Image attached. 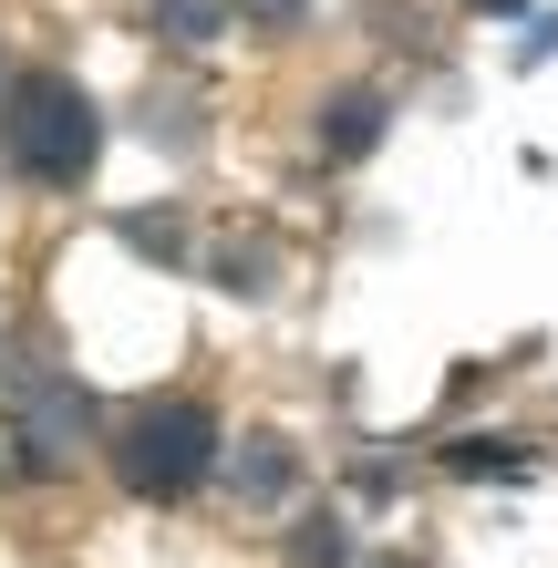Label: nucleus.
I'll list each match as a JSON object with an SVG mask.
<instances>
[{
	"label": "nucleus",
	"mask_w": 558,
	"mask_h": 568,
	"mask_svg": "<svg viewBox=\"0 0 558 568\" xmlns=\"http://www.w3.org/2000/svg\"><path fill=\"white\" fill-rule=\"evenodd\" d=\"M0 145L31 186H83L93 165H104V114H93V93L73 73H52V62H31V73L0 93Z\"/></svg>",
	"instance_id": "f257e3e1"
},
{
	"label": "nucleus",
	"mask_w": 558,
	"mask_h": 568,
	"mask_svg": "<svg viewBox=\"0 0 558 568\" xmlns=\"http://www.w3.org/2000/svg\"><path fill=\"white\" fill-rule=\"evenodd\" d=\"M207 465H217V414L196 393H155L114 424V476L135 496H186V486H207Z\"/></svg>",
	"instance_id": "f03ea898"
},
{
	"label": "nucleus",
	"mask_w": 558,
	"mask_h": 568,
	"mask_svg": "<svg viewBox=\"0 0 558 568\" xmlns=\"http://www.w3.org/2000/svg\"><path fill=\"white\" fill-rule=\"evenodd\" d=\"M373 135H383V93H332V114H321V155H373Z\"/></svg>",
	"instance_id": "7ed1b4c3"
},
{
	"label": "nucleus",
	"mask_w": 558,
	"mask_h": 568,
	"mask_svg": "<svg viewBox=\"0 0 558 568\" xmlns=\"http://www.w3.org/2000/svg\"><path fill=\"white\" fill-rule=\"evenodd\" d=\"M248 496H280L290 486V445H248V476H239Z\"/></svg>",
	"instance_id": "20e7f679"
},
{
	"label": "nucleus",
	"mask_w": 558,
	"mask_h": 568,
	"mask_svg": "<svg viewBox=\"0 0 558 568\" xmlns=\"http://www.w3.org/2000/svg\"><path fill=\"white\" fill-rule=\"evenodd\" d=\"M239 11H248L258 31H290V21H301V11H311V0H239Z\"/></svg>",
	"instance_id": "39448f33"
}]
</instances>
